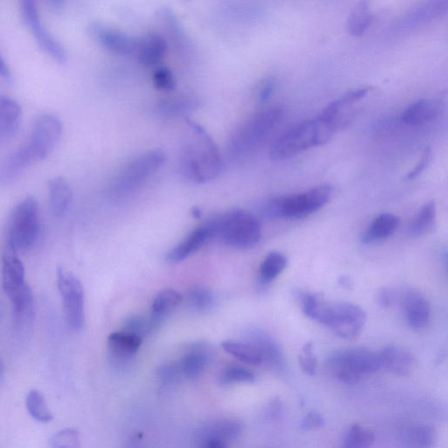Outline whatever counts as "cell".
<instances>
[{"instance_id":"f907efd6","label":"cell","mask_w":448,"mask_h":448,"mask_svg":"<svg viewBox=\"0 0 448 448\" xmlns=\"http://www.w3.org/2000/svg\"><path fill=\"white\" fill-rule=\"evenodd\" d=\"M274 89H275V82L273 80H266L263 82L258 92V99L260 102H266L272 96Z\"/></svg>"},{"instance_id":"f6af8a7d","label":"cell","mask_w":448,"mask_h":448,"mask_svg":"<svg viewBox=\"0 0 448 448\" xmlns=\"http://www.w3.org/2000/svg\"><path fill=\"white\" fill-rule=\"evenodd\" d=\"M50 444L53 447H80L79 433L75 429L62 430L51 437Z\"/></svg>"},{"instance_id":"ee69618b","label":"cell","mask_w":448,"mask_h":448,"mask_svg":"<svg viewBox=\"0 0 448 448\" xmlns=\"http://www.w3.org/2000/svg\"><path fill=\"white\" fill-rule=\"evenodd\" d=\"M298 364L302 370L309 376H314L317 371L318 362L314 352V345L311 342H308L302 348L301 355L298 356Z\"/></svg>"},{"instance_id":"5b68a950","label":"cell","mask_w":448,"mask_h":448,"mask_svg":"<svg viewBox=\"0 0 448 448\" xmlns=\"http://www.w3.org/2000/svg\"><path fill=\"white\" fill-rule=\"evenodd\" d=\"M332 189L321 185L298 194L273 198L263 208L266 217L270 219L298 220L309 217L328 204Z\"/></svg>"},{"instance_id":"ab89813d","label":"cell","mask_w":448,"mask_h":448,"mask_svg":"<svg viewBox=\"0 0 448 448\" xmlns=\"http://www.w3.org/2000/svg\"><path fill=\"white\" fill-rule=\"evenodd\" d=\"M187 301L191 308L199 312H206L214 308L215 298L213 293L206 287L192 288L187 295Z\"/></svg>"},{"instance_id":"7402d4cb","label":"cell","mask_w":448,"mask_h":448,"mask_svg":"<svg viewBox=\"0 0 448 448\" xmlns=\"http://www.w3.org/2000/svg\"><path fill=\"white\" fill-rule=\"evenodd\" d=\"M377 354L381 368L398 376L407 377L414 370V356L397 346L385 347Z\"/></svg>"},{"instance_id":"f35d334b","label":"cell","mask_w":448,"mask_h":448,"mask_svg":"<svg viewBox=\"0 0 448 448\" xmlns=\"http://www.w3.org/2000/svg\"><path fill=\"white\" fill-rule=\"evenodd\" d=\"M376 437L373 431L355 424L343 438L342 447L346 448H366L373 446Z\"/></svg>"},{"instance_id":"9c48e42d","label":"cell","mask_w":448,"mask_h":448,"mask_svg":"<svg viewBox=\"0 0 448 448\" xmlns=\"http://www.w3.org/2000/svg\"><path fill=\"white\" fill-rule=\"evenodd\" d=\"M57 286L64 303L66 319L75 331L85 326V290L81 281L64 268L57 270Z\"/></svg>"},{"instance_id":"ba28073f","label":"cell","mask_w":448,"mask_h":448,"mask_svg":"<svg viewBox=\"0 0 448 448\" xmlns=\"http://www.w3.org/2000/svg\"><path fill=\"white\" fill-rule=\"evenodd\" d=\"M166 161L165 152L151 150L137 156L117 173L111 182L113 196H124L134 192L155 175Z\"/></svg>"},{"instance_id":"52a82bcc","label":"cell","mask_w":448,"mask_h":448,"mask_svg":"<svg viewBox=\"0 0 448 448\" xmlns=\"http://www.w3.org/2000/svg\"><path fill=\"white\" fill-rule=\"evenodd\" d=\"M39 206L33 197H27L13 210L9 218L6 244L16 252L32 248L39 238Z\"/></svg>"},{"instance_id":"7bdbcfd3","label":"cell","mask_w":448,"mask_h":448,"mask_svg":"<svg viewBox=\"0 0 448 448\" xmlns=\"http://www.w3.org/2000/svg\"><path fill=\"white\" fill-rule=\"evenodd\" d=\"M124 330L135 333L140 336L142 339L145 336L150 335L152 333H155L154 328H152L150 319L140 317L138 315L130 316L124 322Z\"/></svg>"},{"instance_id":"60d3db41","label":"cell","mask_w":448,"mask_h":448,"mask_svg":"<svg viewBox=\"0 0 448 448\" xmlns=\"http://www.w3.org/2000/svg\"><path fill=\"white\" fill-rule=\"evenodd\" d=\"M256 380L255 375L251 370L241 366H228L221 371L219 382L222 384L238 383H253Z\"/></svg>"},{"instance_id":"db71d44e","label":"cell","mask_w":448,"mask_h":448,"mask_svg":"<svg viewBox=\"0 0 448 448\" xmlns=\"http://www.w3.org/2000/svg\"><path fill=\"white\" fill-rule=\"evenodd\" d=\"M0 76L6 80V81H11L12 80L11 71H10L8 65L6 64V62L4 60V58L1 57V55H0Z\"/></svg>"},{"instance_id":"d4e9b609","label":"cell","mask_w":448,"mask_h":448,"mask_svg":"<svg viewBox=\"0 0 448 448\" xmlns=\"http://www.w3.org/2000/svg\"><path fill=\"white\" fill-rule=\"evenodd\" d=\"M166 40L157 34H150L138 39L137 55L141 64L151 67L162 60L166 52Z\"/></svg>"},{"instance_id":"1f68e13d","label":"cell","mask_w":448,"mask_h":448,"mask_svg":"<svg viewBox=\"0 0 448 448\" xmlns=\"http://www.w3.org/2000/svg\"><path fill=\"white\" fill-rule=\"evenodd\" d=\"M402 440L410 447H429L436 440V431L433 426L423 424H412L404 427Z\"/></svg>"},{"instance_id":"bcb514c9","label":"cell","mask_w":448,"mask_h":448,"mask_svg":"<svg viewBox=\"0 0 448 448\" xmlns=\"http://www.w3.org/2000/svg\"><path fill=\"white\" fill-rule=\"evenodd\" d=\"M154 83L156 88L163 92H171L176 87L175 75L169 68L166 67L156 69L154 74Z\"/></svg>"},{"instance_id":"d6a6232c","label":"cell","mask_w":448,"mask_h":448,"mask_svg":"<svg viewBox=\"0 0 448 448\" xmlns=\"http://www.w3.org/2000/svg\"><path fill=\"white\" fill-rule=\"evenodd\" d=\"M437 208L434 201L424 205L409 225L408 233L412 238H419L430 233L435 226Z\"/></svg>"},{"instance_id":"8fae6325","label":"cell","mask_w":448,"mask_h":448,"mask_svg":"<svg viewBox=\"0 0 448 448\" xmlns=\"http://www.w3.org/2000/svg\"><path fill=\"white\" fill-rule=\"evenodd\" d=\"M366 319V312L359 305L340 302L332 304L326 326L339 338L354 339L362 333Z\"/></svg>"},{"instance_id":"b9f144b4","label":"cell","mask_w":448,"mask_h":448,"mask_svg":"<svg viewBox=\"0 0 448 448\" xmlns=\"http://www.w3.org/2000/svg\"><path fill=\"white\" fill-rule=\"evenodd\" d=\"M159 20L166 27L169 36L176 43H185V34H184L182 27L177 20L175 13L168 8H164L159 12Z\"/></svg>"},{"instance_id":"8d00e7d4","label":"cell","mask_w":448,"mask_h":448,"mask_svg":"<svg viewBox=\"0 0 448 448\" xmlns=\"http://www.w3.org/2000/svg\"><path fill=\"white\" fill-rule=\"evenodd\" d=\"M287 266V259L282 253L270 252L263 260L259 268L260 282L269 284L276 279Z\"/></svg>"},{"instance_id":"7a4b0ae2","label":"cell","mask_w":448,"mask_h":448,"mask_svg":"<svg viewBox=\"0 0 448 448\" xmlns=\"http://www.w3.org/2000/svg\"><path fill=\"white\" fill-rule=\"evenodd\" d=\"M339 131L331 120L322 113L315 119L295 124L277 138L270 149L273 161H287L302 152L328 143Z\"/></svg>"},{"instance_id":"f5cc1de1","label":"cell","mask_w":448,"mask_h":448,"mask_svg":"<svg viewBox=\"0 0 448 448\" xmlns=\"http://www.w3.org/2000/svg\"><path fill=\"white\" fill-rule=\"evenodd\" d=\"M283 413L282 405L279 399H274L266 408V416L270 420L280 419Z\"/></svg>"},{"instance_id":"30bf717a","label":"cell","mask_w":448,"mask_h":448,"mask_svg":"<svg viewBox=\"0 0 448 448\" xmlns=\"http://www.w3.org/2000/svg\"><path fill=\"white\" fill-rule=\"evenodd\" d=\"M62 133V124L57 117L46 114L37 120L29 143L23 147L32 164L46 159L54 151Z\"/></svg>"},{"instance_id":"836d02e7","label":"cell","mask_w":448,"mask_h":448,"mask_svg":"<svg viewBox=\"0 0 448 448\" xmlns=\"http://www.w3.org/2000/svg\"><path fill=\"white\" fill-rule=\"evenodd\" d=\"M32 165L25 149L20 148L0 161V182H8L16 178L27 166Z\"/></svg>"},{"instance_id":"6da1fadb","label":"cell","mask_w":448,"mask_h":448,"mask_svg":"<svg viewBox=\"0 0 448 448\" xmlns=\"http://www.w3.org/2000/svg\"><path fill=\"white\" fill-rule=\"evenodd\" d=\"M187 131L180 152V169L196 183L211 182L224 170V161L213 138L201 124L186 120Z\"/></svg>"},{"instance_id":"83f0119b","label":"cell","mask_w":448,"mask_h":448,"mask_svg":"<svg viewBox=\"0 0 448 448\" xmlns=\"http://www.w3.org/2000/svg\"><path fill=\"white\" fill-rule=\"evenodd\" d=\"M200 106L201 102L197 97L183 95L163 99L158 103L157 110L162 117L175 119L189 115L199 109Z\"/></svg>"},{"instance_id":"680465c9","label":"cell","mask_w":448,"mask_h":448,"mask_svg":"<svg viewBox=\"0 0 448 448\" xmlns=\"http://www.w3.org/2000/svg\"><path fill=\"white\" fill-rule=\"evenodd\" d=\"M193 215L194 217H196L197 218L201 217V210H199V208H194Z\"/></svg>"},{"instance_id":"9f6ffc18","label":"cell","mask_w":448,"mask_h":448,"mask_svg":"<svg viewBox=\"0 0 448 448\" xmlns=\"http://www.w3.org/2000/svg\"><path fill=\"white\" fill-rule=\"evenodd\" d=\"M48 2L55 10H59L62 8L64 0H48Z\"/></svg>"},{"instance_id":"277c9868","label":"cell","mask_w":448,"mask_h":448,"mask_svg":"<svg viewBox=\"0 0 448 448\" xmlns=\"http://www.w3.org/2000/svg\"><path fill=\"white\" fill-rule=\"evenodd\" d=\"M208 222L214 238L231 248L251 249L261 238V226L258 219L251 212L241 208H232Z\"/></svg>"},{"instance_id":"ac0fdd59","label":"cell","mask_w":448,"mask_h":448,"mask_svg":"<svg viewBox=\"0 0 448 448\" xmlns=\"http://www.w3.org/2000/svg\"><path fill=\"white\" fill-rule=\"evenodd\" d=\"M143 339L133 333L120 331L108 338V350L113 363L120 367L127 366L136 355Z\"/></svg>"},{"instance_id":"e575fe53","label":"cell","mask_w":448,"mask_h":448,"mask_svg":"<svg viewBox=\"0 0 448 448\" xmlns=\"http://www.w3.org/2000/svg\"><path fill=\"white\" fill-rule=\"evenodd\" d=\"M370 3L368 0H361L350 12L347 20V29L350 36H362L371 24Z\"/></svg>"},{"instance_id":"c3c4849f","label":"cell","mask_w":448,"mask_h":448,"mask_svg":"<svg viewBox=\"0 0 448 448\" xmlns=\"http://www.w3.org/2000/svg\"><path fill=\"white\" fill-rule=\"evenodd\" d=\"M324 425V419H323L321 415L319 413L312 412L308 413L304 417V419H302L301 429L305 431V432H308V431H316L321 429Z\"/></svg>"},{"instance_id":"d6986e66","label":"cell","mask_w":448,"mask_h":448,"mask_svg":"<svg viewBox=\"0 0 448 448\" xmlns=\"http://www.w3.org/2000/svg\"><path fill=\"white\" fill-rule=\"evenodd\" d=\"M400 301L409 326L419 329L428 324L431 317L430 304L418 290L408 288L402 291Z\"/></svg>"},{"instance_id":"d590c367","label":"cell","mask_w":448,"mask_h":448,"mask_svg":"<svg viewBox=\"0 0 448 448\" xmlns=\"http://www.w3.org/2000/svg\"><path fill=\"white\" fill-rule=\"evenodd\" d=\"M222 347L224 352L243 363L251 364V366H259L263 363L261 354L254 346L247 342L226 341L222 342Z\"/></svg>"},{"instance_id":"f546056e","label":"cell","mask_w":448,"mask_h":448,"mask_svg":"<svg viewBox=\"0 0 448 448\" xmlns=\"http://www.w3.org/2000/svg\"><path fill=\"white\" fill-rule=\"evenodd\" d=\"M22 108L15 100L0 96V141L12 137L18 129Z\"/></svg>"},{"instance_id":"e0dca14e","label":"cell","mask_w":448,"mask_h":448,"mask_svg":"<svg viewBox=\"0 0 448 448\" xmlns=\"http://www.w3.org/2000/svg\"><path fill=\"white\" fill-rule=\"evenodd\" d=\"M448 0H426L406 13L398 22L399 32H407L439 18L447 13Z\"/></svg>"},{"instance_id":"2e32d148","label":"cell","mask_w":448,"mask_h":448,"mask_svg":"<svg viewBox=\"0 0 448 448\" xmlns=\"http://www.w3.org/2000/svg\"><path fill=\"white\" fill-rule=\"evenodd\" d=\"M89 30L94 39L107 50L122 55H133L136 52V38L97 22L92 24Z\"/></svg>"},{"instance_id":"4fadbf2b","label":"cell","mask_w":448,"mask_h":448,"mask_svg":"<svg viewBox=\"0 0 448 448\" xmlns=\"http://www.w3.org/2000/svg\"><path fill=\"white\" fill-rule=\"evenodd\" d=\"M243 426L235 419H220L201 427L194 434L198 447L225 448L241 435Z\"/></svg>"},{"instance_id":"4316f807","label":"cell","mask_w":448,"mask_h":448,"mask_svg":"<svg viewBox=\"0 0 448 448\" xmlns=\"http://www.w3.org/2000/svg\"><path fill=\"white\" fill-rule=\"evenodd\" d=\"M297 296L305 315L323 325L328 324L332 304L322 295L300 291Z\"/></svg>"},{"instance_id":"5bb4252c","label":"cell","mask_w":448,"mask_h":448,"mask_svg":"<svg viewBox=\"0 0 448 448\" xmlns=\"http://www.w3.org/2000/svg\"><path fill=\"white\" fill-rule=\"evenodd\" d=\"M2 286L11 301L29 286L25 281V267L19 252L8 245H6L3 254Z\"/></svg>"},{"instance_id":"74e56055","label":"cell","mask_w":448,"mask_h":448,"mask_svg":"<svg viewBox=\"0 0 448 448\" xmlns=\"http://www.w3.org/2000/svg\"><path fill=\"white\" fill-rule=\"evenodd\" d=\"M26 405L29 414L37 421L48 423L54 419L53 413L50 411L41 391L32 390L27 394Z\"/></svg>"},{"instance_id":"ffe728a7","label":"cell","mask_w":448,"mask_h":448,"mask_svg":"<svg viewBox=\"0 0 448 448\" xmlns=\"http://www.w3.org/2000/svg\"><path fill=\"white\" fill-rule=\"evenodd\" d=\"M213 238V231H212L210 222H205V224L200 225L199 227L194 229L175 247L170 250L168 255H166V260L173 263L182 262L183 260L199 251L208 241H210Z\"/></svg>"},{"instance_id":"11a10c76","label":"cell","mask_w":448,"mask_h":448,"mask_svg":"<svg viewBox=\"0 0 448 448\" xmlns=\"http://www.w3.org/2000/svg\"><path fill=\"white\" fill-rule=\"evenodd\" d=\"M338 284L340 287L345 288V289H352L353 283L352 280L348 276H341L338 279Z\"/></svg>"},{"instance_id":"3957f363","label":"cell","mask_w":448,"mask_h":448,"mask_svg":"<svg viewBox=\"0 0 448 448\" xmlns=\"http://www.w3.org/2000/svg\"><path fill=\"white\" fill-rule=\"evenodd\" d=\"M282 117L279 107L268 108L250 117L243 124L228 144V152L232 161H241L258 151L268 140Z\"/></svg>"},{"instance_id":"681fc988","label":"cell","mask_w":448,"mask_h":448,"mask_svg":"<svg viewBox=\"0 0 448 448\" xmlns=\"http://www.w3.org/2000/svg\"><path fill=\"white\" fill-rule=\"evenodd\" d=\"M431 159H432V151H431L429 147H427L426 150L424 151L418 164H417L415 168L408 173L407 176L405 177V180H412L421 175V173L425 171L427 166H429Z\"/></svg>"},{"instance_id":"44dd1931","label":"cell","mask_w":448,"mask_h":448,"mask_svg":"<svg viewBox=\"0 0 448 448\" xmlns=\"http://www.w3.org/2000/svg\"><path fill=\"white\" fill-rule=\"evenodd\" d=\"M13 325L16 333L22 338L29 336L32 332L36 309L33 291L29 286L18 296L13 298Z\"/></svg>"},{"instance_id":"484cf974","label":"cell","mask_w":448,"mask_h":448,"mask_svg":"<svg viewBox=\"0 0 448 448\" xmlns=\"http://www.w3.org/2000/svg\"><path fill=\"white\" fill-rule=\"evenodd\" d=\"M182 298L178 291L166 289L156 295L152 304L150 321L154 331H157L161 323L175 310L182 302Z\"/></svg>"},{"instance_id":"9a60e30c","label":"cell","mask_w":448,"mask_h":448,"mask_svg":"<svg viewBox=\"0 0 448 448\" xmlns=\"http://www.w3.org/2000/svg\"><path fill=\"white\" fill-rule=\"evenodd\" d=\"M244 338L261 354L263 363H266L277 373H283L286 370V359L282 349L269 333L261 328H252L246 330Z\"/></svg>"},{"instance_id":"f1b7e54d","label":"cell","mask_w":448,"mask_h":448,"mask_svg":"<svg viewBox=\"0 0 448 448\" xmlns=\"http://www.w3.org/2000/svg\"><path fill=\"white\" fill-rule=\"evenodd\" d=\"M50 189V206L52 214L62 217L67 213L72 201V189L64 177L58 176L48 183Z\"/></svg>"},{"instance_id":"816d5d0a","label":"cell","mask_w":448,"mask_h":448,"mask_svg":"<svg viewBox=\"0 0 448 448\" xmlns=\"http://www.w3.org/2000/svg\"><path fill=\"white\" fill-rule=\"evenodd\" d=\"M378 303L383 308H389L393 303L395 294L390 288L384 287L378 293Z\"/></svg>"},{"instance_id":"8992f818","label":"cell","mask_w":448,"mask_h":448,"mask_svg":"<svg viewBox=\"0 0 448 448\" xmlns=\"http://www.w3.org/2000/svg\"><path fill=\"white\" fill-rule=\"evenodd\" d=\"M328 366L340 381L347 384L359 383L363 377L381 369L378 354L362 347L333 352L328 357Z\"/></svg>"},{"instance_id":"7dc6e473","label":"cell","mask_w":448,"mask_h":448,"mask_svg":"<svg viewBox=\"0 0 448 448\" xmlns=\"http://www.w3.org/2000/svg\"><path fill=\"white\" fill-rule=\"evenodd\" d=\"M157 375L163 383L173 384L183 377L179 362H171L162 364L158 368Z\"/></svg>"},{"instance_id":"603a6c76","label":"cell","mask_w":448,"mask_h":448,"mask_svg":"<svg viewBox=\"0 0 448 448\" xmlns=\"http://www.w3.org/2000/svg\"><path fill=\"white\" fill-rule=\"evenodd\" d=\"M442 109L443 102L441 99L417 101L406 108L402 115V121L407 126H422L435 120Z\"/></svg>"},{"instance_id":"7c38bea8","label":"cell","mask_w":448,"mask_h":448,"mask_svg":"<svg viewBox=\"0 0 448 448\" xmlns=\"http://www.w3.org/2000/svg\"><path fill=\"white\" fill-rule=\"evenodd\" d=\"M24 22L30 27L37 43L60 64L68 60L67 53L62 45L41 25L36 0H20Z\"/></svg>"},{"instance_id":"6f0895ef","label":"cell","mask_w":448,"mask_h":448,"mask_svg":"<svg viewBox=\"0 0 448 448\" xmlns=\"http://www.w3.org/2000/svg\"><path fill=\"white\" fill-rule=\"evenodd\" d=\"M4 375H5L4 363H3L2 359H0V380H1L3 377H4Z\"/></svg>"},{"instance_id":"cb8c5ba5","label":"cell","mask_w":448,"mask_h":448,"mask_svg":"<svg viewBox=\"0 0 448 448\" xmlns=\"http://www.w3.org/2000/svg\"><path fill=\"white\" fill-rule=\"evenodd\" d=\"M211 350L210 345L207 342L193 343L185 355L179 361L183 377L189 378L199 377L210 363Z\"/></svg>"},{"instance_id":"4dcf8cb0","label":"cell","mask_w":448,"mask_h":448,"mask_svg":"<svg viewBox=\"0 0 448 448\" xmlns=\"http://www.w3.org/2000/svg\"><path fill=\"white\" fill-rule=\"evenodd\" d=\"M399 219L393 214L384 213L378 215L364 232L362 242L364 244L384 241L391 237L398 230Z\"/></svg>"}]
</instances>
